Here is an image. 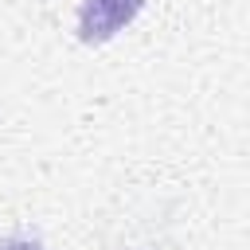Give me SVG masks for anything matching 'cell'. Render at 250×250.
<instances>
[{"mask_svg": "<svg viewBox=\"0 0 250 250\" xmlns=\"http://www.w3.org/2000/svg\"><path fill=\"white\" fill-rule=\"evenodd\" d=\"M141 4L145 0H86L78 12V35L86 43H102V39L117 35L141 12Z\"/></svg>", "mask_w": 250, "mask_h": 250, "instance_id": "obj_1", "label": "cell"}, {"mask_svg": "<svg viewBox=\"0 0 250 250\" xmlns=\"http://www.w3.org/2000/svg\"><path fill=\"white\" fill-rule=\"evenodd\" d=\"M0 250H43V246L31 238H0Z\"/></svg>", "mask_w": 250, "mask_h": 250, "instance_id": "obj_2", "label": "cell"}]
</instances>
